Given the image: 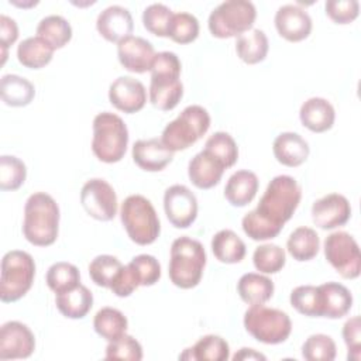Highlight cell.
Listing matches in <instances>:
<instances>
[{
    "mask_svg": "<svg viewBox=\"0 0 361 361\" xmlns=\"http://www.w3.org/2000/svg\"><path fill=\"white\" fill-rule=\"evenodd\" d=\"M302 197L299 183L289 175L275 176L267 186L258 206L241 221L244 233L255 241L275 238L290 220Z\"/></svg>",
    "mask_w": 361,
    "mask_h": 361,
    "instance_id": "obj_1",
    "label": "cell"
},
{
    "mask_svg": "<svg viewBox=\"0 0 361 361\" xmlns=\"http://www.w3.org/2000/svg\"><path fill=\"white\" fill-rule=\"evenodd\" d=\"M59 207L54 197L45 192L32 193L24 206L23 234L37 247H48L58 238Z\"/></svg>",
    "mask_w": 361,
    "mask_h": 361,
    "instance_id": "obj_2",
    "label": "cell"
},
{
    "mask_svg": "<svg viewBox=\"0 0 361 361\" xmlns=\"http://www.w3.org/2000/svg\"><path fill=\"white\" fill-rule=\"evenodd\" d=\"M180 61L175 52L162 51L155 54L151 65L149 100L154 107L169 111L178 106L183 96Z\"/></svg>",
    "mask_w": 361,
    "mask_h": 361,
    "instance_id": "obj_3",
    "label": "cell"
},
{
    "mask_svg": "<svg viewBox=\"0 0 361 361\" xmlns=\"http://www.w3.org/2000/svg\"><path fill=\"white\" fill-rule=\"evenodd\" d=\"M206 265V251L200 241L182 235L171 245L168 274L171 282L180 289L199 285Z\"/></svg>",
    "mask_w": 361,
    "mask_h": 361,
    "instance_id": "obj_4",
    "label": "cell"
},
{
    "mask_svg": "<svg viewBox=\"0 0 361 361\" xmlns=\"http://www.w3.org/2000/svg\"><path fill=\"white\" fill-rule=\"evenodd\" d=\"M128 145V130L123 118L114 113L103 111L93 118L92 151L106 164L121 161Z\"/></svg>",
    "mask_w": 361,
    "mask_h": 361,
    "instance_id": "obj_5",
    "label": "cell"
},
{
    "mask_svg": "<svg viewBox=\"0 0 361 361\" xmlns=\"http://www.w3.org/2000/svg\"><path fill=\"white\" fill-rule=\"evenodd\" d=\"M120 219L130 240L138 245L152 244L159 235L158 214L152 203L142 195H130L124 199Z\"/></svg>",
    "mask_w": 361,
    "mask_h": 361,
    "instance_id": "obj_6",
    "label": "cell"
},
{
    "mask_svg": "<svg viewBox=\"0 0 361 361\" xmlns=\"http://www.w3.org/2000/svg\"><path fill=\"white\" fill-rule=\"evenodd\" d=\"M210 127L207 110L199 104L188 106L162 131L161 141L171 151H182L200 140Z\"/></svg>",
    "mask_w": 361,
    "mask_h": 361,
    "instance_id": "obj_7",
    "label": "cell"
},
{
    "mask_svg": "<svg viewBox=\"0 0 361 361\" xmlns=\"http://www.w3.org/2000/svg\"><path fill=\"white\" fill-rule=\"evenodd\" d=\"M34 276L35 262L28 252L20 250L6 252L1 259V302L11 303L21 299L31 289Z\"/></svg>",
    "mask_w": 361,
    "mask_h": 361,
    "instance_id": "obj_8",
    "label": "cell"
},
{
    "mask_svg": "<svg viewBox=\"0 0 361 361\" xmlns=\"http://www.w3.org/2000/svg\"><path fill=\"white\" fill-rule=\"evenodd\" d=\"M257 18L255 6L248 0H227L209 16V31L216 38L238 37L250 31Z\"/></svg>",
    "mask_w": 361,
    "mask_h": 361,
    "instance_id": "obj_9",
    "label": "cell"
},
{
    "mask_svg": "<svg viewBox=\"0 0 361 361\" xmlns=\"http://www.w3.org/2000/svg\"><path fill=\"white\" fill-rule=\"evenodd\" d=\"M244 327L257 341L264 344L283 343L290 331V317L274 307L264 305H251L244 313Z\"/></svg>",
    "mask_w": 361,
    "mask_h": 361,
    "instance_id": "obj_10",
    "label": "cell"
},
{
    "mask_svg": "<svg viewBox=\"0 0 361 361\" xmlns=\"http://www.w3.org/2000/svg\"><path fill=\"white\" fill-rule=\"evenodd\" d=\"M327 262L344 279H355L361 272V254L357 241L347 231H334L324 240Z\"/></svg>",
    "mask_w": 361,
    "mask_h": 361,
    "instance_id": "obj_11",
    "label": "cell"
},
{
    "mask_svg": "<svg viewBox=\"0 0 361 361\" xmlns=\"http://www.w3.org/2000/svg\"><path fill=\"white\" fill-rule=\"evenodd\" d=\"M80 203L90 217L100 221H110L117 214V195L102 178L89 179L82 186Z\"/></svg>",
    "mask_w": 361,
    "mask_h": 361,
    "instance_id": "obj_12",
    "label": "cell"
},
{
    "mask_svg": "<svg viewBox=\"0 0 361 361\" xmlns=\"http://www.w3.org/2000/svg\"><path fill=\"white\" fill-rule=\"evenodd\" d=\"M164 210L176 228H188L197 217V199L185 185H172L164 193Z\"/></svg>",
    "mask_w": 361,
    "mask_h": 361,
    "instance_id": "obj_13",
    "label": "cell"
},
{
    "mask_svg": "<svg viewBox=\"0 0 361 361\" xmlns=\"http://www.w3.org/2000/svg\"><path fill=\"white\" fill-rule=\"evenodd\" d=\"M35 350L34 333L21 322L11 320L0 329V360L28 358Z\"/></svg>",
    "mask_w": 361,
    "mask_h": 361,
    "instance_id": "obj_14",
    "label": "cell"
},
{
    "mask_svg": "<svg viewBox=\"0 0 361 361\" xmlns=\"http://www.w3.org/2000/svg\"><path fill=\"white\" fill-rule=\"evenodd\" d=\"M350 217V202L340 193H329L317 199L312 206V220L322 230H333L344 226Z\"/></svg>",
    "mask_w": 361,
    "mask_h": 361,
    "instance_id": "obj_15",
    "label": "cell"
},
{
    "mask_svg": "<svg viewBox=\"0 0 361 361\" xmlns=\"http://www.w3.org/2000/svg\"><path fill=\"white\" fill-rule=\"evenodd\" d=\"M278 34L290 42L306 39L312 32V18L307 11L296 4H283L275 13Z\"/></svg>",
    "mask_w": 361,
    "mask_h": 361,
    "instance_id": "obj_16",
    "label": "cell"
},
{
    "mask_svg": "<svg viewBox=\"0 0 361 361\" xmlns=\"http://www.w3.org/2000/svg\"><path fill=\"white\" fill-rule=\"evenodd\" d=\"M117 56L124 69L134 73L151 71L155 56L154 45L142 37L128 35L117 44Z\"/></svg>",
    "mask_w": 361,
    "mask_h": 361,
    "instance_id": "obj_17",
    "label": "cell"
},
{
    "mask_svg": "<svg viewBox=\"0 0 361 361\" xmlns=\"http://www.w3.org/2000/svg\"><path fill=\"white\" fill-rule=\"evenodd\" d=\"M109 100L117 110L133 114L145 106L147 90L140 80L131 76H120L109 87Z\"/></svg>",
    "mask_w": 361,
    "mask_h": 361,
    "instance_id": "obj_18",
    "label": "cell"
},
{
    "mask_svg": "<svg viewBox=\"0 0 361 361\" xmlns=\"http://www.w3.org/2000/svg\"><path fill=\"white\" fill-rule=\"evenodd\" d=\"M96 28L99 34L109 42H120L126 37L131 35L134 21L130 11L118 4L109 6L99 13L96 20Z\"/></svg>",
    "mask_w": 361,
    "mask_h": 361,
    "instance_id": "obj_19",
    "label": "cell"
},
{
    "mask_svg": "<svg viewBox=\"0 0 361 361\" xmlns=\"http://www.w3.org/2000/svg\"><path fill=\"white\" fill-rule=\"evenodd\" d=\"M173 159V151L166 148L161 140H138L133 145V161L142 171L158 172Z\"/></svg>",
    "mask_w": 361,
    "mask_h": 361,
    "instance_id": "obj_20",
    "label": "cell"
},
{
    "mask_svg": "<svg viewBox=\"0 0 361 361\" xmlns=\"http://www.w3.org/2000/svg\"><path fill=\"white\" fill-rule=\"evenodd\" d=\"M322 317L340 319L353 306V295L347 286L338 282H326L317 286Z\"/></svg>",
    "mask_w": 361,
    "mask_h": 361,
    "instance_id": "obj_21",
    "label": "cell"
},
{
    "mask_svg": "<svg viewBox=\"0 0 361 361\" xmlns=\"http://www.w3.org/2000/svg\"><path fill=\"white\" fill-rule=\"evenodd\" d=\"M272 151L276 161L285 166L302 165L310 152L307 141L298 133H281L272 144Z\"/></svg>",
    "mask_w": 361,
    "mask_h": 361,
    "instance_id": "obj_22",
    "label": "cell"
},
{
    "mask_svg": "<svg viewBox=\"0 0 361 361\" xmlns=\"http://www.w3.org/2000/svg\"><path fill=\"white\" fill-rule=\"evenodd\" d=\"M224 169L223 164L203 149L189 161L188 176L196 188L210 189L220 182Z\"/></svg>",
    "mask_w": 361,
    "mask_h": 361,
    "instance_id": "obj_23",
    "label": "cell"
},
{
    "mask_svg": "<svg viewBox=\"0 0 361 361\" xmlns=\"http://www.w3.org/2000/svg\"><path fill=\"white\" fill-rule=\"evenodd\" d=\"M300 123L313 133H324L334 124L336 111L331 103L323 97L307 99L299 110Z\"/></svg>",
    "mask_w": 361,
    "mask_h": 361,
    "instance_id": "obj_24",
    "label": "cell"
},
{
    "mask_svg": "<svg viewBox=\"0 0 361 361\" xmlns=\"http://www.w3.org/2000/svg\"><path fill=\"white\" fill-rule=\"evenodd\" d=\"M258 178L248 169L234 172L224 188V197L231 206L243 207L252 202L258 192Z\"/></svg>",
    "mask_w": 361,
    "mask_h": 361,
    "instance_id": "obj_25",
    "label": "cell"
},
{
    "mask_svg": "<svg viewBox=\"0 0 361 361\" xmlns=\"http://www.w3.org/2000/svg\"><path fill=\"white\" fill-rule=\"evenodd\" d=\"M274 282L261 274L247 272L237 282V292L247 305H264L274 295Z\"/></svg>",
    "mask_w": 361,
    "mask_h": 361,
    "instance_id": "obj_26",
    "label": "cell"
},
{
    "mask_svg": "<svg viewBox=\"0 0 361 361\" xmlns=\"http://www.w3.org/2000/svg\"><path fill=\"white\" fill-rule=\"evenodd\" d=\"M55 305L65 317L82 319L93 306V295L85 285L79 283L76 288L68 292L56 293Z\"/></svg>",
    "mask_w": 361,
    "mask_h": 361,
    "instance_id": "obj_27",
    "label": "cell"
},
{
    "mask_svg": "<svg viewBox=\"0 0 361 361\" xmlns=\"http://www.w3.org/2000/svg\"><path fill=\"white\" fill-rule=\"evenodd\" d=\"M268 48V38L259 28H251L250 31L238 35L235 41L237 56L248 65L262 62L267 58Z\"/></svg>",
    "mask_w": 361,
    "mask_h": 361,
    "instance_id": "obj_28",
    "label": "cell"
},
{
    "mask_svg": "<svg viewBox=\"0 0 361 361\" xmlns=\"http://www.w3.org/2000/svg\"><path fill=\"white\" fill-rule=\"evenodd\" d=\"M230 357L228 343L214 334H207L196 341L190 348H186L179 358L180 360H207V361H226Z\"/></svg>",
    "mask_w": 361,
    "mask_h": 361,
    "instance_id": "obj_29",
    "label": "cell"
},
{
    "mask_svg": "<svg viewBox=\"0 0 361 361\" xmlns=\"http://www.w3.org/2000/svg\"><path fill=\"white\" fill-rule=\"evenodd\" d=\"M1 100L11 107H24L30 104L35 96L34 85L18 75H4L0 80Z\"/></svg>",
    "mask_w": 361,
    "mask_h": 361,
    "instance_id": "obj_30",
    "label": "cell"
},
{
    "mask_svg": "<svg viewBox=\"0 0 361 361\" xmlns=\"http://www.w3.org/2000/svg\"><path fill=\"white\" fill-rule=\"evenodd\" d=\"M54 48L39 37H28L17 47L18 62L30 69H41L48 65L54 55Z\"/></svg>",
    "mask_w": 361,
    "mask_h": 361,
    "instance_id": "obj_31",
    "label": "cell"
},
{
    "mask_svg": "<svg viewBox=\"0 0 361 361\" xmlns=\"http://www.w3.org/2000/svg\"><path fill=\"white\" fill-rule=\"evenodd\" d=\"M212 251L223 264H237L245 257L244 241L228 228L217 231L212 238Z\"/></svg>",
    "mask_w": 361,
    "mask_h": 361,
    "instance_id": "obj_32",
    "label": "cell"
},
{
    "mask_svg": "<svg viewBox=\"0 0 361 361\" xmlns=\"http://www.w3.org/2000/svg\"><path fill=\"white\" fill-rule=\"evenodd\" d=\"M286 248L293 259L310 261L319 252L320 238L313 228L302 226L290 233L286 241Z\"/></svg>",
    "mask_w": 361,
    "mask_h": 361,
    "instance_id": "obj_33",
    "label": "cell"
},
{
    "mask_svg": "<svg viewBox=\"0 0 361 361\" xmlns=\"http://www.w3.org/2000/svg\"><path fill=\"white\" fill-rule=\"evenodd\" d=\"M37 37L48 42L54 49L63 48L72 38V27L62 16L51 14L37 25Z\"/></svg>",
    "mask_w": 361,
    "mask_h": 361,
    "instance_id": "obj_34",
    "label": "cell"
},
{
    "mask_svg": "<svg viewBox=\"0 0 361 361\" xmlns=\"http://www.w3.org/2000/svg\"><path fill=\"white\" fill-rule=\"evenodd\" d=\"M93 327L100 337L106 338L107 341H114L123 334H126L128 327V320L118 309L106 306V307H102L94 314Z\"/></svg>",
    "mask_w": 361,
    "mask_h": 361,
    "instance_id": "obj_35",
    "label": "cell"
},
{
    "mask_svg": "<svg viewBox=\"0 0 361 361\" xmlns=\"http://www.w3.org/2000/svg\"><path fill=\"white\" fill-rule=\"evenodd\" d=\"M45 281L52 292L63 293L80 283V274L73 264L59 261L48 268Z\"/></svg>",
    "mask_w": 361,
    "mask_h": 361,
    "instance_id": "obj_36",
    "label": "cell"
},
{
    "mask_svg": "<svg viewBox=\"0 0 361 361\" xmlns=\"http://www.w3.org/2000/svg\"><path fill=\"white\" fill-rule=\"evenodd\" d=\"M204 151L214 157L223 166L231 168L238 159V147L234 138L224 131H217L206 140Z\"/></svg>",
    "mask_w": 361,
    "mask_h": 361,
    "instance_id": "obj_37",
    "label": "cell"
},
{
    "mask_svg": "<svg viewBox=\"0 0 361 361\" xmlns=\"http://www.w3.org/2000/svg\"><path fill=\"white\" fill-rule=\"evenodd\" d=\"M124 265L114 255L102 254L94 257L89 264L90 279L102 288H109L113 285Z\"/></svg>",
    "mask_w": 361,
    "mask_h": 361,
    "instance_id": "obj_38",
    "label": "cell"
},
{
    "mask_svg": "<svg viewBox=\"0 0 361 361\" xmlns=\"http://www.w3.org/2000/svg\"><path fill=\"white\" fill-rule=\"evenodd\" d=\"M252 262L257 271L262 274H276L285 267V250L276 244H262L255 248Z\"/></svg>",
    "mask_w": 361,
    "mask_h": 361,
    "instance_id": "obj_39",
    "label": "cell"
},
{
    "mask_svg": "<svg viewBox=\"0 0 361 361\" xmlns=\"http://www.w3.org/2000/svg\"><path fill=\"white\" fill-rule=\"evenodd\" d=\"M292 307L307 317H322L319 289L313 285L296 286L289 296Z\"/></svg>",
    "mask_w": 361,
    "mask_h": 361,
    "instance_id": "obj_40",
    "label": "cell"
},
{
    "mask_svg": "<svg viewBox=\"0 0 361 361\" xmlns=\"http://www.w3.org/2000/svg\"><path fill=\"white\" fill-rule=\"evenodd\" d=\"M27 178L25 164L14 155L0 157V189L17 190Z\"/></svg>",
    "mask_w": 361,
    "mask_h": 361,
    "instance_id": "obj_41",
    "label": "cell"
},
{
    "mask_svg": "<svg viewBox=\"0 0 361 361\" xmlns=\"http://www.w3.org/2000/svg\"><path fill=\"white\" fill-rule=\"evenodd\" d=\"M336 354V343L327 334H312L302 345V357L307 361H333Z\"/></svg>",
    "mask_w": 361,
    "mask_h": 361,
    "instance_id": "obj_42",
    "label": "cell"
},
{
    "mask_svg": "<svg viewBox=\"0 0 361 361\" xmlns=\"http://www.w3.org/2000/svg\"><path fill=\"white\" fill-rule=\"evenodd\" d=\"M172 16L173 13L168 6L152 3L142 13V24L151 34L157 37H168Z\"/></svg>",
    "mask_w": 361,
    "mask_h": 361,
    "instance_id": "obj_43",
    "label": "cell"
},
{
    "mask_svg": "<svg viewBox=\"0 0 361 361\" xmlns=\"http://www.w3.org/2000/svg\"><path fill=\"white\" fill-rule=\"evenodd\" d=\"M199 35V21L190 13H173L169 27V38L178 44H189Z\"/></svg>",
    "mask_w": 361,
    "mask_h": 361,
    "instance_id": "obj_44",
    "label": "cell"
},
{
    "mask_svg": "<svg viewBox=\"0 0 361 361\" xmlns=\"http://www.w3.org/2000/svg\"><path fill=\"white\" fill-rule=\"evenodd\" d=\"M127 265L134 272L140 286H152L161 278V265L158 259L149 254H140Z\"/></svg>",
    "mask_w": 361,
    "mask_h": 361,
    "instance_id": "obj_45",
    "label": "cell"
},
{
    "mask_svg": "<svg viewBox=\"0 0 361 361\" xmlns=\"http://www.w3.org/2000/svg\"><path fill=\"white\" fill-rule=\"evenodd\" d=\"M107 360H128L140 361L142 358L141 344L130 334H123L114 341H109L106 347Z\"/></svg>",
    "mask_w": 361,
    "mask_h": 361,
    "instance_id": "obj_46",
    "label": "cell"
},
{
    "mask_svg": "<svg viewBox=\"0 0 361 361\" xmlns=\"http://www.w3.org/2000/svg\"><path fill=\"white\" fill-rule=\"evenodd\" d=\"M326 14L336 24H350L358 17L360 4L357 0H327Z\"/></svg>",
    "mask_w": 361,
    "mask_h": 361,
    "instance_id": "obj_47",
    "label": "cell"
},
{
    "mask_svg": "<svg viewBox=\"0 0 361 361\" xmlns=\"http://www.w3.org/2000/svg\"><path fill=\"white\" fill-rule=\"evenodd\" d=\"M361 323L358 316H353L343 326V338L348 348L347 358L351 361H358L361 358Z\"/></svg>",
    "mask_w": 361,
    "mask_h": 361,
    "instance_id": "obj_48",
    "label": "cell"
},
{
    "mask_svg": "<svg viewBox=\"0 0 361 361\" xmlns=\"http://www.w3.org/2000/svg\"><path fill=\"white\" fill-rule=\"evenodd\" d=\"M140 286L134 272L131 271V268L128 265H124L118 274V276L116 278V281L113 282V285L110 286V290L118 296V298H127L130 296L137 288Z\"/></svg>",
    "mask_w": 361,
    "mask_h": 361,
    "instance_id": "obj_49",
    "label": "cell"
},
{
    "mask_svg": "<svg viewBox=\"0 0 361 361\" xmlns=\"http://www.w3.org/2000/svg\"><path fill=\"white\" fill-rule=\"evenodd\" d=\"M18 38V27L17 23L7 17L6 14L0 16V41H1V63L7 59V49L10 45H13Z\"/></svg>",
    "mask_w": 361,
    "mask_h": 361,
    "instance_id": "obj_50",
    "label": "cell"
},
{
    "mask_svg": "<svg viewBox=\"0 0 361 361\" xmlns=\"http://www.w3.org/2000/svg\"><path fill=\"white\" fill-rule=\"evenodd\" d=\"M233 360L234 361H238V360H265V355L252 350V348H241L238 353H235L233 355Z\"/></svg>",
    "mask_w": 361,
    "mask_h": 361,
    "instance_id": "obj_51",
    "label": "cell"
}]
</instances>
